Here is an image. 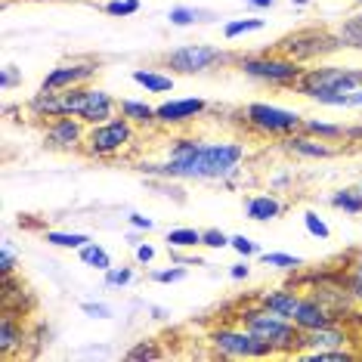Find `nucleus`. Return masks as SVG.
<instances>
[{"instance_id": "nucleus-41", "label": "nucleus", "mask_w": 362, "mask_h": 362, "mask_svg": "<svg viewBox=\"0 0 362 362\" xmlns=\"http://www.w3.org/2000/svg\"><path fill=\"white\" fill-rule=\"evenodd\" d=\"M229 238L233 235H226L223 229H202V248H211V251H223L229 248Z\"/></svg>"}, {"instance_id": "nucleus-28", "label": "nucleus", "mask_w": 362, "mask_h": 362, "mask_svg": "<svg viewBox=\"0 0 362 362\" xmlns=\"http://www.w3.org/2000/svg\"><path fill=\"white\" fill-rule=\"evenodd\" d=\"M164 242H168V248H177V251H195V248H202V229L174 226V229H168Z\"/></svg>"}, {"instance_id": "nucleus-14", "label": "nucleus", "mask_w": 362, "mask_h": 362, "mask_svg": "<svg viewBox=\"0 0 362 362\" xmlns=\"http://www.w3.org/2000/svg\"><path fill=\"white\" fill-rule=\"evenodd\" d=\"M158 112V127H189L208 112V100L202 96H180V100H164L161 105H155Z\"/></svg>"}, {"instance_id": "nucleus-53", "label": "nucleus", "mask_w": 362, "mask_h": 362, "mask_svg": "<svg viewBox=\"0 0 362 362\" xmlns=\"http://www.w3.org/2000/svg\"><path fill=\"white\" fill-rule=\"evenodd\" d=\"M139 242H143V238H139V235H136V229H134V233H130V235H127V245H130V248H136V245H139Z\"/></svg>"}, {"instance_id": "nucleus-7", "label": "nucleus", "mask_w": 362, "mask_h": 362, "mask_svg": "<svg viewBox=\"0 0 362 362\" xmlns=\"http://www.w3.org/2000/svg\"><path fill=\"white\" fill-rule=\"evenodd\" d=\"M276 50L298 59L300 65H313V62H325L328 56L341 53V44H337L334 28L310 25V28H298V31L282 35L276 40Z\"/></svg>"}, {"instance_id": "nucleus-8", "label": "nucleus", "mask_w": 362, "mask_h": 362, "mask_svg": "<svg viewBox=\"0 0 362 362\" xmlns=\"http://www.w3.org/2000/svg\"><path fill=\"white\" fill-rule=\"evenodd\" d=\"M208 344L214 356L220 359H273V350L267 344H260L238 319H233V322H214L208 328Z\"/></svg>"}, {"instance_id": "nucleus-24", "label": "nucleus", "mask_w": 362, "mask_h": 362, "mask_svg": "<svg viewBox=\"0 0 362 362\" xmlns=\"http://www.w3.org/2000/svg\"><path fill=\"white\" fill-rule=\"evenodd\" d=\"M134 84H139L146 90V93H170L174 90V75H168V71L161 69H134Z\"/></svg>"}, {"instance_id": "nucleus-25", "label": "nucleus", "mask_w": 362, "mask_h": 362, "mask_svg": "<svg viewBox=\"0 0 362 362\" xmlns=\"http://www.w3.org/2000/svg\"><path fill=\"white\" fill-rule=\"evenodd\" d=\"M334 35H337L341 50L362 53V13H353V16H347V19H341L334 25Z\"/></svg>"}, {"instance_id": "nucleus-34", "label": "nucleus", "mask_w": 362, "mask_h": 362, "mask_svg": "<svg viewBox=\"0 0 362 362\" xmlns=\"http://www.w3.org/2000/svg\"><path fill=\"white\" fill-rule=\"evenodd\" d=\"M134 279H136V269H134V267H124V263H121V267L105 269V273H103V285H105V288H112V291H121V288H127L130 282H134Z\"/></svg>"}, {"instance_id": "nucleus-5", "label": "nucleus", "mask_w": 362, "mask_h": 362, "mask_svg": "<svg viewBox=\"0 0 362 362\" xmlns=\"http://www.w3.org/2000/svg\"><path fill=\"white\" fill-rule=\"evenodd\" d=\"M238 71L245 78L257 81V84H267V87H279V90H294V84L300 81L303 69L298 59L285 56L282 50H263V53H248V56H238Z\"/></svg>"}, {"instance_id": "nucleus-35", "label": "nucleus", "mask_w": 362, "mask_h": 362, "mask_svg": "<svg viewBox=\"0 0 362 362\" xmlns=\"http://www.w3.org/2000/svg\"><path fill=\"white\" fill-rule=\"evenodd\" d=\"M189 276V269H186V263H170V267H164V269H152L149 279L155 285H174V282H183V279Z\"/></svg>"}, {"instance_id": "nucleus-44", "label": "nucleus", "mask_w": 362, "mask_h": 362, "mask_svg": "<svg viewBox=\"0 0 362 362\" xmlns=\"http://www.w3.org/2000/svg\"><path fill=\"white\" fill-rule=\"evenodd\" d=\"M81 313L90 319H112L115 316V310L109 307V303H103V300H84L81 303Z\"/></svg>"}, {"instance_id": "nucleus-37", "label": "nucleus", "mask_w": 362, "mask_h": 362, "mask_svg": "<svg viewBox=\"0 0 362 362\" xmlns=\"http://www.w3.org/2000/svg\"><path fill=\"white\" fill-rule=\"evenodd\" d=\"M161 356H164V350L155 337H143V341H136L127 350V359H161Z\"/></svg>"}, {"instance_id": "nucleus-55", "label": "nucleus", "mask_w": 362, "mask_h": 362, "mask_svg": "<svg viewBox=\"0 0 362 362\" xmlns=\"http://www.w3.org/2000/svg\"><path fill=\"white\" fill-rule=\"evenodd\" d=\"M350 4H359V6H362V0H350Z\"/></svg>"}, {"instance_id": "nucleus-6", "label": "nucleus", "mask_w": 362, "mask_h": 362, "mask_svg": "<svg viewBox=\"0 0 362 362\" xmlns=\"http://www.w3.org/2000/svg\"><path fill=\"white\" fill-rule=\"evenodd\" d=\"M238 118H242L245 130L251 136L260 139H279L282 143L285 136L303 130V115L294 109H285V105H273V103H248L238 109Z\"/></svg>"}, {"instance_id": "nucleus-21", "label": "nucleus", "mask_w": 362, "mask_h": 362, "mask_svg": "<svg viewBox=\"0 0 362 362\" xmlns=\"http://www.w3.org/2000/svg\"><path fill=\"white\" fill-rule=\"evenodd\" d=\"M285 214V202L276 192H254L245 199V217L254 223H269Z\"/></svg>"}, {"instance_id": "nucleus-40", "label": "nucleus", "mask_w": 362, "mask_h": 362, "mask_svg": "<svg viewBox=\"0 0 362 362\" xmlns=\"http://www.w3.org/2000/svg\"><path fill=\"white\" fill-rule=\"evenodd\" d=\"M229 248H233L238 257H260V245L254 242L251 235H242V233L229 238Z\"/></svg>"}, {"instance_id": "nucleus-16", "label": "nucleus", "mask_w": 362, "mask_h": 362, "mask_svg": "<svg viewBox=\"0 0 362 362\" xmlns=\"http://www.w3.org/2000/svg\"><path fill=\"white\" fill-rule=\"evenodd\" d=\"M353 344V334L344 322H332V325H322V328H310L303 332L300 337V353H313V350H337V347H350Z\"/></svg>"}, {"instance_id": "nucleus-52", "label": "nucleus", "mask_w": 362, "mask_h": 362, "mask_svg": "<svg viewBox=\"0 0 362 362\" xmlns=\"http://www.w3.org/2000/svg\"><path fill=\"white\" fill-rule=\"evenodd\" d=\"M149 313H152V319H168V310L164 307H149Z\"/></svg>"}, {"instance_id": "nucleus-46", "label": "nucleus", "mask_w": 362, "mask_h": 362, "mask_svg": "<svg viewBox=\"0 0 362 362\" xmlns=\"http://www.w3.org/2000/svg\"><path fill=\"white\" fill-rule=\"evenodd\" d=\"M127 226L136 229V233H152V229H155V220L146 217V214H127Z\"/></svg>"}, {"instance_id": "nucleus-20", "label": "nucleus", "mask_w": 362, "mask_h": 362, "mask_svg": "<svg viewBox=\"0 0 362 362\" xmlns=\"http://www.w3.org/2000/svg\"><path fill=\"white\" fill-rule=\"evenodd\" d=\"M25 112L31 121H40V124H47V121H53V118H62V90L40 87L37 93H31L25 100Z\"/></svg>"}, {"instance_id": "nucleus-23", "label": "nucleus", "mask_w": 362, "mask_h": 362, "mask_svg": "<svg viewBox=\"0 0 362 362\" xmlns=\"http://www.w3.org/2000/svg\"><path fill=\"white\" fill-rule=\"evenodd\" d=\"M341 273H344V282H347L353 300H356V307L362 310V248H353L350 254H344Z\"/></svg>"}, {"instance_id": "nucleus-31", "label": "nucleus", "mask_w": 362, "mask_h": 362, "mask_svg": "<svg viewBox=\"0 0 362 362\" xmlns=\"http://www.w3.org/2000/svg\"><path fill=\"white\" fill-rule=\"evenodd\" d=\"M44 242L53 245V248H62V251H81L90 242V235L87 233H62V229H50V233H44Z\"/></svg>"}, {"instance_id": "nucleus-26", "label": "nucleus", "mask_w": 362, "mask_h": 362, "mask_svg": "<svg viewBox=\"0 0 362 362\" xmlns=\"http://www.w3.org/2000/svg\"><path fill=\"white\" fill-rule=\"evenodd\" d=\"M303 130L328 143H347V124H334V121H322V118H303Z\"/></svg>"}, {"instance_id": "nucleus-9", "label": "nucleus", "mask_w": 362, "mask_h": 362, "mask_svg": "<svg viewBox=\"0 0 362 362\" xmlns=\"http://www.w3.org/2000/svg\"><path fill=\"white\" fill-rule=\"evenodd\" d=\"M161 62H164V69H170V75H204V71L235 65L238 56L223 50V47H211V44H180L174 50L164 53Z\"/></svg>"}, {"instance_id": "nucleus-45", "label": "nucleus", "mask_w": 362, "mask_h": 362, "mask_svg": "<svg viewBox=\"0 0 362 362\" xmlns=\"http://www.w3.org/2000/svg\"><path fill=\"white\" fill-rule=\"evenodd\" d=\"M155 254H158V251H155L152 242H139L136 248H134V257H136L139 267H149V263L155 260Z\"/></svg>"}, {"instance_id": "nucleus-49", "label": "nucleus", "mask_w": 362, "mask_h": 362, "mask_svg": "<svg viewBox=\"0 0 362 362\" xmlns=\"http://www.w3.org/2000/svg\"><path fill=\"white\" fill-rule=\"evenodd\" d=\"M285 186H291V174H276L269 180V189H285Z\"/></svg>"}, {"instance_id": "nucleus-3", "label": "nucleus", "mask_w": 362, "mask_h": 362, "mask_svg": "<svg viewBox=\"0 0 362 362\" xmlns=\"http://www.w3.org/2000/svg\"><path fill=\"white\" fill-rule=\"evenodd\" d=\"M233 319H238V322L248 328L260 344H267V347L273 350V356H298L300 353V337H303L300 328L294 325L291 319H285V316H279V313H273V310L260 307L254 298L238 303Z\"/></svg>"}, {"instance_id": "nucleus-51", "label": "nucleus", "mask_w": 362, "mask_h": 362, "mask_svg": "<svg viewBox=\"0 0 362 362\" xmlns=\"http://www.w3.org/2000/svg\"><path fill=\"white\" fill-rule=\"evenodd\" d=\"M347 143H362V124L347 127Z\"/></svg>"}, {"instance_id": "nucleus-42", "label": "nucleus", "mask_w": 362, "mask_h": 362, "mask_svg": "<svg viewBox=\"0 0 362 362\" xmlns=\"http://www.w3.org/2000/svg\"><path fill=\"white\" fill-rule=\"evenodd\" d=\"M16 87H22V69H16V65L6 62L4 69H0V90L10 93V90H16Z\"/></svg>"}, {"instance_id": "nucleus-2", "label": "nucleus", "mask_w": 362, "mask_h": 362, "mask_svg": "<svg viewBox=\"0 0 362 362\" xmlns=\"http://www.w3.org/2000/svg\"><path fill=\"white\" fill-rule=\"evenodd\" d=\"M362 87L359 65H332L313 62L303 69L300 81L294 84V93L307 96L322 109H347V100Z\"/></svg>"}, {"instance_id": "nucleus-38", "label": "nucleus", "mask_w": 362, "mask_h": 362, "mask_svg": "<svg viewBox=\"0 0 362 362\" xmlns=\"http://www.w3.org/2000/svg\"><path fill=\"white\" fill-rule=\"evenodd\" d=\"M139 0H105L103 4V13L112 16V19H127V16H136L139 13Z\"/></svg>"}, {"instance_id": "nucleus-54", "label": "nucleus", "mask_w": 362, "mask_h": 362, "mask_svg": "<svg viewBox=\"0 0 362 362\" xmlns=\"http://www.w3.org/2000/svg\"><path fill=\"white\" fill-rule=\"evenodd\" d=\"M291 6H300L303 10V6H310V0H291Z\"/></svg>"}, {"instance_id": "nucleus-1", "label": "nucleus", "mask_w": 362, "mask_h": 362, "mask_svg": "<svg viewBox=\"0 0 362 362\" xmlns=\"http://www.w3.org/2000/svg\"><path fill=\"white\" fill-rule=\"evenodd\" d=\"M248 158V146L238 139H199L174 136L164 149L161 161H139L136 170L152 180H174V183H220L235 186L242 164Z\"/></svg>"}, {"instance_id": "nucleus-33", "label": "nucleus", "mask_w": 362, "mask_h": 362, "mask_svg": "<svg viewBox=\"0 0 362 362\" xmlns=\"http://www.w3.org/2000/svg\"><path fill=\"white\" fill-rule=\"evenodd\" d=\"M263 28H267L263 19H229V22H223V37L238 40V37L254 35V31H263Z\"/></svg>"}, {"instance_id": "nucleus-11", "label": "nucleus", "mask_w": 362, "mask_h": 362, "mask_svg": "<svg viewBox=\"0 0 362 362\" xmlns=\"http://www.w3.org/2000/svg\"><path fill=\"white\" fill-rule=\"evenodd\" d=\"M62 115H75L87 124H103L118 115V100L96 84H81L62 90Z\"/></svg>"}, {"instance_id": "nucleus-50", "label": "nucleus", "mask_w": 362, "mask_h": 362, "mask_svg": "<svg viewBox=\"0 0 362 362\" xmlns=\"http://www.w3.org/2000/svg\"><path fill=\"white\" fill-rule=\"evenodd\" d=\"M245 4H248L251 10H273L276 0H245Z\"/></svg>"}, {"instance_id": "nucleus-32", "label": "nucleus", "mask_w": 362, "mask_h": 362, "mask_svg": "<svg viewBox=\"0 0 362 362\" xmlns=\"http://www.w3.org/2000/svg\"><path fill=\"white\" fill-rule=\"evenodd\" d=\"M260 263H263V267L282 269V273H298V269L303 267L300 257H294V254H285V251H260Z\"/></svg>"}, {"instance_id": "nucleus-47", "label": "nucleus", "mask_w": 362, "mask_h": 362, "mask_svg": "<svg viewBox=\"0 0 362 362\" xmlns=\"http://www.w3.org/2000/svg\"><path fill=\"white\" fill-rule=\"evenodd\" d=\"M251 276V267H248V257H242L238 263H233V267H229V279H233V282H245V279Z\"/></svg>"}, {"instance_id": "nucleus-12", "label": "nucleus", "mask_w": 362, "mask_h": 362, "mask_svg": "<svg viewBox=\"0 0 362 362\" xmlns=\"http://www.w3.org/2000/svg\"><path fill=\"white\" fill-rule=\"evenodd\" d=\"M87 121L75 118V115H62L44 124V146L50 152H84L87 139Z\"/></svg>"}, {"instance_id": "nucleus-10", "label": "nucleus", "mask_w": 362, "mask_h": 362, "mask_svg": "<svg viewBox=\"0 0 362 362\" xmlns=\"http://www.w3.org/2000/svg\"><path fill=\"white\" fill-rule=\"evenodd\" d=\"M298 288H303L307 294H313L319 303H325L337 319H350V316H356L359 313L347 282H344L341 267H328V269H319V273H307L298 282Z\"/></svg>"}, {"instance_id": "nucleus-19", "label": "nucleus", "mask_w": 362, "mask_h": 362, "mask_svg": "<svg viewBox=\"0 0 362 362\" xmlns=\"http://www.w3.org/2000/svg\"><path fill=\"white\" fill-rule=\"evenodd\" d=\"M332 322H344V319H337L325 303H319L313 294L303 291L300 307L294 313V325H298L300 332H310V328H322V325H332Z\"/></svg>"}, {"instance_id": "nucleus-17", "label": "nucleus", "mask_w": 362, "mask_h": 362, "mask_svg": "<svg viewBox=\"0 0 362 362\" xmlns=\"http://www.w3.org/2000/svg\"><path fill=\"white\" fill-rule=\"evenodd\" d=\"M300 298H303V288L298 285H276V288H260L257 294H254V300L260 303V307L279 313V316L291 319L294 322V313L300 307Z\"/></svg>"}, {"instance_id": "nucleus-56", "label": "nucleus", "mask_w": 362, "mask_h": 362, "mask_svg": "<svg viewBox=\"0 0 362 362\" xmlns=\"http://www.w3.org/2000/svg\"><path fill=\"white\" fill-rule=\"evenodd\" d=\"M359 189H362V186H359Z\"/></svg>"}, {"instance_id": "nucleus-48", "label": "nucleus", "mask_w": 362, "mask_h": 362, "mask_svg": "<svg viewBox=\"0 0 362 362\" xmlns=\"http://www.w3.org/2000/svg\"><path fill=\"white\" fill-rule=\"evenodd\" d=\"M168 251H170V260H174V263H195V267H204L202 257H189V254L177 251V248H168Z\"/></svg>"}, {"instance_id": "nucleus-43", "label": "nucleus", "mask_w": 362, "mask_h": 362, "mask_svg": "<svg viewBox=\"0 0 362 362\" xmlns=\"http://www.w3.org/2000/svg\"><path fill=\"white\" fill-rule=\"evenodd\" d=\"M16 267H19V257H16L13 245L4 238V242H0V273H4V276H13Z\"/></svg>"}, {"instance_id": "nucleus-13", "label": "nucleus", "mask_w": 362, "mask_h": 362, "mask_svg": "<svg viewBox=\"0 0 362 362\" xmlns=\"http://www.w3.org/2000/svg\"><path fill=\"white\" fill-rule=\"evenodd\" d=\"M96 71H100V62L96 59H69V62L53 65L44 75V81H40V87L44 90H71L81 84H93Z\"/></svg>"}, {"instance_id": "nucleus-29", "label": "nucleus", "mask_w": 362, "mask_h": 362, "mask_svg": "<svg viewBox=\"0 0 362 362\" xmlns=\"http://www.w3.org/2000/svg\"><path fill=\"white\" fill-rule=\"evenodd\" d=\"M328 204H332L334 211H344V214H350V217H359L362 214V189H353V186L337 189V192H332Z\"/></svg>"}, {"instance_id": "nucleus-18", "label": "nucleus", "mask_w": 362, "mask_h": 362, "mask_svg": "<svg viewBox=\"0 0 362 362\" xmlns=\"http://www.w3.org/2000/svg\"><path fill=\"white\" fill-rule=\"evenodd\" d=\"M25 341H28V332H25L22 316L4 310V316H0V356L4 359L19 356V353L25 350Z\"/></svg>"}, {"instance_id": "nucleus-27", "label": "nucleus", "mask_w": 362, "mask_h": 362, "mask_svg": "<svg viewBox=\"0 0 362 362\" xmlns=\"http://www.w3.org/2000/svg\"><path fill=\"white\" fill-rule=\"evenodd\" d=\"M78 260L84 263V267H90V269H96V273H105V269H112V267H115L109 248H103V245H100V242H93V238H90L84 248L78 251Z\"/></svg>"}, {"instance_id": "nucleus-36", "label": "nucleus", "mask_w": 362, "mask_h": 362, "mask_svg": "<svg viewBox=\"0 0 362 362\" xmlns=\"http://www.w3.org/2000/svg\"><path fill=\"white\" fill-rule=\"evenodd\" d=\"M303 229H307L313 238H319V242L332 238V226L325 223V217H319V211H303Z\"/></svg>"}, {"instance_id": "nucleus-4", "label": "nucleus", "mask_w": 362, "mask_h": 362, "mask_svg": "<svg viewBox=\"0 0 362 362\" xmlns=\"http://www.w3.org/2000/svg\"><path fill=\"white\" fill-rule=\"evenodd\" d=\"M139 146V127H134L124 115L103 121V124H90L84 139V155L93 161H112L124 158Z\"/></svg>"}, {"instance_id": "nucleus-39", "label": "nucleus", "mask_w": 362, "mask_h": 362, "mask_svg": "<svg viewBox=\"0 0 362 362\" xmlns=\"http://www.w3.org/2000/svg\"><path fill=\"white\" fill-rule=\"evenodd\" d=\"M303 356L316 359V362H350V359H356V353L347 347H337V350H313V353H303Z\"/></svg>"}, {"instance_id": "nucleus-30", "label": "nucleus", "mask_w": 362, "mask_h": 362, "mask_svg": "<svg viewBox=\"0 0 362 362\" xmlns=\"http://www.w3.org/2000/svg\"><path fill=\"white\" fill-rule=\"evenodd\" d=\"M214 13L199 10V6H170L168 22L174 28H189V25H199V22H211Z\"/></svg>"}, {"instance_id": "nucleus-22", "label": "nucleus", "mask_w": 362, "mask_h": 362, "mask_svg": "<svg viewBox=\"0 0 362 362\" xmlns=\"http://www.w3.org/2000/svg\"><path fill=\"white\" fill-rule=\"evenodd\" d=\"M118 115H124L130 124L139 127V130L158 127V112H155V105H149L146 100H118Z\"/></svg>"}, {"instance_id": "nucleus-15", "label": "nucleus", "mask_w": 362, "mask_h": 362, "mask_svg": "<svg viewBox=\"0 0 362 362\" xmlns=\"http://www.w3.org/2000/svg\"><path fill=\"white\" fill-rule=\"evenodd\" d=\"M282 149L288 155H294V158H300V161H322V158H334V155L341 152V146L313 136V134H307V130H298V134L282 139Z\"/></svg>"}]
</instances>
